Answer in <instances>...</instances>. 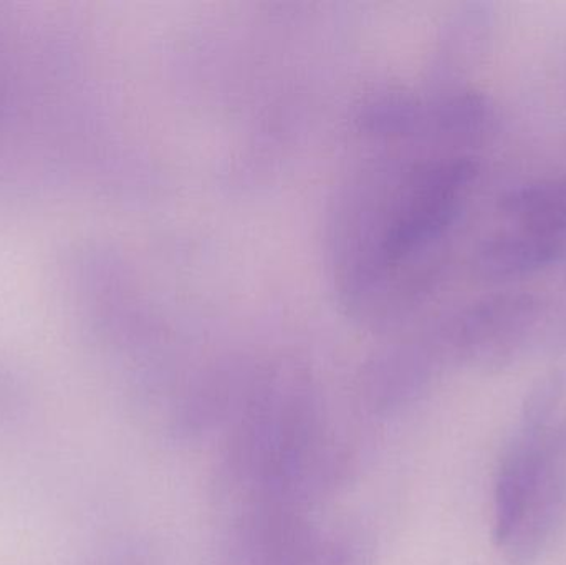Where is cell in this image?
<instances>
[{
  "instance_id": "7a4b0ae2",
  "label": "cell",
  "mask_w": 566,
  "mask_h": 565,
  "mask_svg": "<svg viewBox=\"0 0 566 565\" xmlns=\"http://www.w3.org/2000/svg\"><path fill=\"white\" fill-rule=\"evenodd\" d=\"M564 252V239L515 228L492 236L475 252V269L492 281L525 278L554 264Z\"/></svg>"
},
{
  "instance_id": "3957f363",
  "label": "cell",
  "mask_w": 566,
  "mask_h": 565,
  "mask_svg": "<svg viewBox=\"0 0 566 565\" xmlns=\"http://www.w3.org/2000/svg\"><path fill=\"white\" fill-rule=\"evenodd\" d=\"M497 209L517 229L564 239L566 179H545L509 189L499 198Z\"/></svg>"
},
{
  "instance_id": "6da1fadb",
  "label": "cell",
  "mask_w": 566,
  "mask_h": 565,
  "mask_svg": "<svg viewBox=\"0 0 566 565\" xmlns=\"http://www.w3.org/2000/svg\"><path fill=\"white\" fill-rule=\"evenodd\" d=\"M542 301L524 291L499 292L479 299L452 321L449 337L472 357H504L534 331Z\"/></svg>"
},
{
  "instance_id": "277c9868",
  "label": "cell",
  "mask_w": 566,
  "mask_h": 565,
  "mask_svg": "<svg viewBox=\"0 0 566 565\" xmlns=\"http://www.w3.org/2000/svg\"><path fill=\"white\" fill-rule=\"evenodd\" d=\"M562 438H564V441H565V444H566V430L564 431V433H562Z\"/></svg>"
}]
</instances>
